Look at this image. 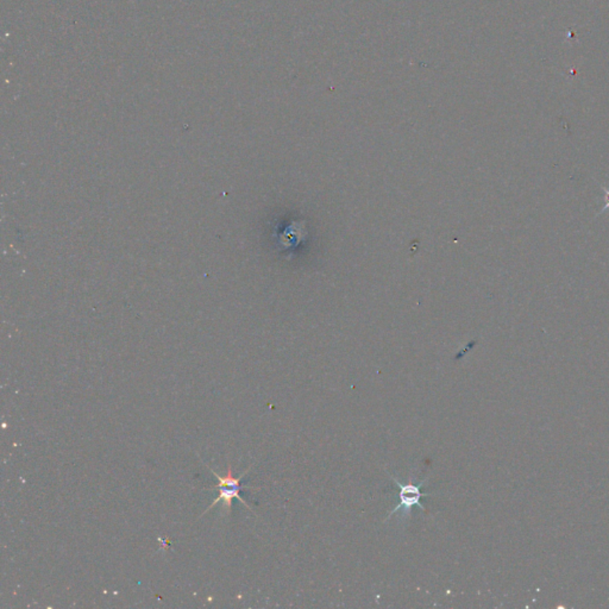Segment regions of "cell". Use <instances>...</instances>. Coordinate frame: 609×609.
Listing matches in <instances>:
<instances>
[{
	"label": "cell",
	"instance_id": "3957f363",
	"mask_svg": "<svg viewBox=\"0 0 609 609\" xmlns=\"http://www.w3.org/2000/svg\"><path fill=\"white\" fill-rule=\"evenodd\" d=\"M601 188L602 190H605L606 195V206L605 209H603V210H601L602 214V212H605L606 210H609V188H607V187L605 186H601Z\"/></svg>",
	"mask_w": 609,
	"mask_h": 609
},
{
	"label": "cell",
	"instance_id": "7a4b0ae2",
	"mask_svg": "<svg viewBox=\"0 0 609 609\" xmlns=\"http://www.w3.org/2000/svg\"><path fill=\"white\" fill-rule=\"evenodd\" d=\"M391 477H392L393 481L396 482V486H399L400 488V503L398 506L394 508V510L391 512V514L388 515V519H391L392 515L396 514V512L400 510H404V517L405 514L410 517L411 515L412 508L413 507H419L421 510H425L426 512V508L424 506L423 503H420V500L423 496H431V494H426V493H421L420 491V488L423 486L424 483L426 482L428 479H423L419 484H414L413 483V477L410 476L408 477L407 483H401L399 479H396L393 475H391Z\"/></svg>",
	"mask_w": 609,
	"mask_h": 609
},
{
	"label": "cell",
	"instance_id": "6da1fadb",
	"mask_svg": "<svg viewBox=\"0 0 609 609\" xmlns=\"http://www.w3.org/2000/svg\"><path fill=\"white\" fill-rule=\"evenodd\" d=\"M250 469H251V467H250L248 470L244 471L239 477H234L231 467H229V469H227V474H226V476H224V477H223V476H219V475H218L217 472H214V470H211L214 472V477H216L218 481L217 484H216L214 488H211V489H212V491H219V495H218V498L214 500V503L207 508V510L214 508V506H217L219 501H223V503H224V510H225L227 513H230L231 507H232V500H234V498H238V500H239V501H241V503H243L248 510H251V507L249 506V503H246V500L241 498V495H239L241 491L246 489L244 486H241V479L248 474V471H249ZM207 510H206V512H207Z\"/></svg>",
	"mask_w": 609,
	"mask_h": 609
}]
</instances>
